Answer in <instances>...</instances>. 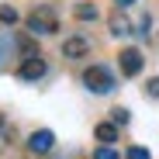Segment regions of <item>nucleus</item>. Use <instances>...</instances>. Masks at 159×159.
Masks as SVG:
<instances>
[{
  "label": "nucleus",
  "mask_w": 159,
  "mask_h": 159,
  "mask_svg": "<svg viewBox=\"0 0 159 159\" xmlns=\"http://www.w3.org/2000/svg\"><path fill=\"white\" fill-rule=\"evenodd\" d=\"M83 87H87L90 93H114V90H118V80H114V73H111L107 66L93 62V66L83 69Z\"/></svg>",
  "instance_id": "1"
},
{
  "label": "nucleus",
  "mask_w": 159,
  "mask_h": 159,
  "mask_svg": "<svg viewBox=\"0 0 159 159\" xmlns=\"http://www.w3.org/2000/svg\"><path fill=\"white\" fill-rule=\"evenodd\" d=\"M28 31L35 38H45V35H56L59 31V21H56V14H52V7H38L28 17Z\"/></svg>",
  "instance_id": "2"
},
{
  "label": "nucleus",
  "mask_w": 159,
  "mask_h": 159,
  "mask_svg": "<svg viewBox=\"0 0 159 159\" xmlns=\"http://www.w3.org/2000/svg\"><path fill=\"white\" fill-rule=\"evenodd\" d=\"M118 66H121V73L125 76H139L142 69H145V56H142V48H121L118 52Z\"/></svg>",
  "instance_id": "3"
},
{
  "label": "nucleus",
  "mask_w": 159,
  "mask_h": 159,
  "mask_svg": "<svg viewBox=\"0 0 159 159\" xmlns=\"http://www.w3.org/2000/svg\"><path fill=\"white\" fill-rule=\"evenodd\" d=\"M48 73V66H45V59L38 56V59H24L21 66H17V80H24V83H35V80H42Z\"/></svg>",
  "instance_id": "4"
},
{
  "label": "nucleus",
  "mask_w": 159,
  "mask_h": 159,
  "mask_svg": "<svg viewBox=\"0 0 159 159\" xmlns=\"http://www.w3.org/2000/svg\"><path fill=\"white\" fill-rule=\"evenodd\" d=\"M28 149H31L35 156H45V152L56 149V135H52L48 128H38V131H31V135H28Z\"/></svg>",
  "instance_id": "5"
},
{
  "label": "nucleus",
  "mask_w": 159,
  "mask_h": 159,
  "mask_svg": "<svg viewBox=\"0 0 159 159\" xmlns=\"http://www.w3.org/2000/svg\"><path fill=\"white\" fill-rule=\"evenodd\" d=\"M83 56H90V42L83 35H73L62 42V59H83Z\"/></svg>",
  "instance_id": "6"
},
{
  "label": "nucleus",
  "mask_w": 159,
  "mask_h": 159,
  "mask_svg": "<svg viewBox=\"0 0 159 159\" xmlns=\"http://www.w3.org/2000/svg\"><path fill=\"white\" fill-rule=\"evenodd\" d=\"M93 135H97V142H100V145H114V142H118V125L100 121V125L93 128Z\"/></svg>",
  "instance_id": "7"
},
{
  "label": "nucleus",
  "mask_w": 159,
  "mask_h": 159,
  "mask_svg": "<svg viewBox=\"0 0 159 159\" xmlns=\"http://www.w3.org/2000/svg\"><path fill=\"white\" fill-rule=\"evenodd\" d=\"M107 24H111V35H118V38H125V35H131V31H135V28H131V21H128L125 14H114Z\"/></svg>",
  "instance_id": "8"
},
{
  "label": "nucleus",
  "mask_w": 159,
  "mask_h": 159,
  "mask_svg": "<svg viewBox=\"0 0 159 159\" xmlns=\"http://www.w3.org/2000/svg\"><path fill=\"white\" fill-rule=\"evenodd\" d=\"M76 17H80V21H97L100 11H97L93 4H80V7H76Z\"/></svg>",
  "instance_id": "9"
},
{
  "label": "nucleus",
  "mask_w": 159,
  "mask_h": 159,
  "mask_svg": "<svg viewBox=\"0 0 159 159\" xmlns=\"http://www.w3.org/2000/svg\"><path fill=\"white\" fill-rule=\"evenodd\" d=\"M21 21V14L14 11V7H7V4H0V24H17Z\"/></svg>",
  "instance_id": "10"
},
{
  "label": "nucleus",
  "mask_w": 159,
  "mask_h": 159,
  "mask_svg": "<svg viewBox=\"0 0 159 159\" xmlns=\"http://www.w3.org/2000/svg\"><path fill=\"white\" fill-rule=\"evenodd\" d=\"M128 121H131V111H128V107H114V111H111V125L121 128V125H128Z\"/></svg>",
  "instance_id": "11"
},
{
  "label": "nucleus",
  "mask_w": 159,
  "mask_h": 159,
  "mask_svg": "<svg viewBox=\"0 0 159 159\" xmlns=\"http://www.w3.org/2000/svg\"><path fill=\"white\" fill-rule=\"evenodd\" d=\"M93 159H121V156H118L114 145H97L93 149Z\"/></svg>",
  "instance_id": "12"
},
{
  "label": "nucleus",
  "mask_w": 159,
  "mask_h": 159,
  "mask_svg": "<svg viewBox=\"0 0 159 159\" xmlns=\"http://www.w3.org/2000/svg\"><path fill=\"white\" fill-rule=\"evenodd\" d=\"M125 159H152V152H149L145 145H128V152H125Z\"/></svg>",
  "instance_id": "13"
},
{
  "label": "nucleus",
  "mask_w": 159,
  "mask_h": 159,
  "mask_svg": "<svg viewBox=\"0 0 159 159\" xmlns=\"http://www.w3.org/2000/svg\"><path fill=\"white\" fill-rule=\"evenodd\" d=\"M139 35H142V38H149V35H152V17H149V14H142V17H139Z\"/></svg>",
  "instance_id": "14"
},
{
  "label": "nucleus",
  "mask_w": 159,
  "mask_h": 159,
  "mask_svg": "<svg viewBox=\"0 0 159 159\" xmlns=\"http://www.w3.org/2000/svg\"><path fill=\"white\" fill-rule=\"evenodd\" d=\"M145 97H156L159 100V76H152L149 83H145Z\"/></svg>",
  "instance_id": "15"
},
{
  "label": "nucleus",
  "mask_w": 159,
  "mask_h": 159,
  "mask_svg": "<svg viewBox=\"0 0 159 159\" xmlns=\"http://www.w3.org/2000/svg\"><path fill=\"white\" fill-rule=\"evenodd\" d=\"M118 4V11H125V7H131V4H139V0H114Z\"/></svg>",
  "instance_id": "16"
}]
</instances>
